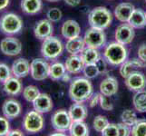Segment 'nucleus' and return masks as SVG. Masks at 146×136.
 Wrapping results in <instances>:
<instances>
[{
  "instance_id": "1",
  "label": "nucleus",
  "mask_w": 146,
  "mask_h": 136,
  "mask_svg": "<svg viewBox=\"0 0 146 136\" xmlns=\"http://www.w3.org/2000/svg\"><path fill=\"white\" fill-rule=\"evenodd\" d=\"M94 94V87L88 78L78 77L70 84L69 96L74 103H84Z\"/></svg>"
},
{
  "instance_id": "2",
  "label": "nucleus",
  "mask_w": 146,
  "mask_h": 136,
  "mask_svg": "<svg viewBox=\"0 0 146 136\" xmlns=\"http://www.w3.org/2000/svg\"><path fill=\"white\" fill-rule=\"evenodd\" d=\"M128 51L124 44L118 42L110 43L104 49V57L107 63L113 66L121 65L127 60Z\"/></svg>"
},
{
  "instance_id": "3",
  "label": "nucleus",
  "mask_w": 146,
  "mask_h": 136,
  "mask_svg": "<svg viewBox=\"0 0 146 136\" xmlns=\"http://www.w3.org/2000/svg\"><path fill=\"white\" fill-rule=\"evenodd\" d=\"M113 21V15L104 7H94L88 16V22L92 27L104 30L110 27Z\"/></svg>"
},
{
  "instance_id": "4",
  "label": "nucleus",
  "mask_w": 146,
  "mask_h": 136,
  "mask_svg": "<svg viewBox=\"0 0 146 136\" xmlns=\"http://www.w3.org/2000/svg\"><path fill=\"white\" fill-rule=\"evenodd\" d=\"M64 52V44L56 36H49L43 40L41 54L44 59L54 60L59 57Z\"/></svg>"
},
{
  "instance_id": "5",
  "label": "nucleus",
  "mask_w": 146,
  "mask_h": 136,
  "mask_svg": "<svg viewBox=\"0 0 146 136\" xmlns=\"http://www.w3.org/2000/svg\"><path fill=\"white\" fill-rule=\"evenodd\" d=\"M23 28V20L14 13H7L0 18V31L7 36L18 34Z\"/></svg>"
},
{
  "instance_id": "6",
  "label": "nucleus",
  "mask_w": 146,
  "mask_h": 136,
  "mask_svg": "<svg viewBox=\"0 0 146 136\" xmlns=\"http://www.w3.org/2000/svg\"><path fill=\"white\" fill-rule=\"evenodd\" d=\"M22 124L26 132L30 133H36L43 130L44 121L42 113L34 109V111H30L25 115Z\"/></svg>"
},
{
  "instance_id": "7",
  "label": "nucleus",
  "mask_w": 146,
  "mask_h": 136,
  "mask_svg": "<svg viewBox=\"0 0 146 136\" xmlns=\"http://www.w3.org/2000/svg\"><path fill=\"white\" fill-rule=\"evenodd\" d=\"M84 40L86 46L99 49L105 44L106 36H105L104 30L91 27L85 32Z\"/></svg>"
},
{
  "instance_id": "8",
  "label": "nucleus",
  "mask_w": 146,
  "mask_h": 136,
  "mask_svg": "<svg viewBox=\"0 0 146 136\" xmlns=\"http://www.w3.org/2000/svg\"><path fill=\"white\" fill-rule=\"evenodd\" d=\"M49 70L50 64L44 58H36L30 63V74L36 81H43L49 77Z\"/></svg>"
},
{
  "instance_id": "9",
  "label": "nucleus",
  "mask_w": 146,
  "mask_h": 136,
  "mask_svg": "<svg viewBox=\"0 0 146 136\" xmlns=\"http://www.w3.org/2000/svg\"><path fill=\"white\" fill-rule=\"evenodd\" d=\"M51 123L54 130L57 132H66L69 131L73 121L69 115L68 111L64 109H60L55 111V113L52 115Z\"/></svg>"
},
{
  "instance_id": "10",
  "label": "nucleus",
  "mask_w": 146,
  "mask_h": 136,
  "mask_svg": "<svg viewBox=\"0 0 146 136\" xmlns=\"http://www.w3.org/2000/svg\"><path fill=\"white\" fill-rule=\"evenodd\" d=\"M0 50L5 55L16 56L22 51V44L16 37L7 36L0 42Z\"/></svg>"
},
{
  "instance_id": "11",
  "label": "nucleus",
  "mask_w": 146,
  "mask_h": 136,
  "mask_svg": "<svg viewBox=\"0 0 146 136\" xmlns=\"http://www.w3.org/2000/svg\"><path fill=\"white\" fill-rule=\"evenodd\" d=\"M134 36V28L129 23H123L117 27L116 30H115L114 38L116 42L126 45L133 42Z\"/></svg>"
},
{
  "instance_id": "12",
  "label": "nucleus",
  "mask_w": 146,
  "mask_h": 136,
  "mask_svg": "<svg viewBox=\"0 0 146 136\" xmlns=\"http://www.w3.org/2000/svg\"><path fill=\"white\" fill-rule=\"evenodd\" d=\"M125 84L127 88L133 92L143 90L146 87V76L139 70L132 72L125 78Z\"/></svg>"
},
{
  "instance_id": "13",
  "label": "nucleus",
  "mask_w": 146,
  "mask_h": 136,
  "mask_svg": "<svg viewBox=\"0 0 146 136\" xmlns=\"http://www.w3.org/2000/svg\"><path fill=\"white\" fill-rule=\"evenodd\" d=\"M54 27L52 22L48 19H42L38 21L34 27L35 36L39 40H44L46 38L53 36Z\"/></svg>"
},
{
  "instance_id": "14",
  "label": "nucleus",
  "mask_w": 146,
  "mask_h": 136,
  "mask_svg": "<svg viewBox=\"0 0 146 136\" xmlns=\"http://www.w3.org/2000/svg\"><path fill=\"white\" fill-rule=\"evenodd\" d=\"M2 112L4 116L8 119H15L18 117L22 112V106L16 99H7L2 105Z\"/></svg>"
},
{
  "instance_id": "15",
  "label": "nucleus",
  "mask_w": 146,
  "mask_h": 136,
  "mask_svg": "<svg viewBox=\"0 0 146 136\" xmlns=\"http://www.w3.org/2000/svg\"><path fill=\"white\" fill-rule=\"evenodd\" d=\"M34 109L41 113H49L53 109V101L47 94L40 93L33 102Z\"/></svg>"
},
{
  "instance_id": "16",
  "label": "nucleus",
  "mask_w": 146,
  "mask_h": 136,
  "mask_svg": "<svg viewBox=\"0 0 146 136\" xmlns=\"http://www.w3.org/2000/svg\"><path fill=\"white\" fill-rule=\"evenodd\" d=\"M145 65H146L145 62L142 61L140 58H133L131 60H126V61L121 64L120 74L122 75V77L126 78L132 72L144 68Z\"/></svg>"
},
{
  "instance_id": "17",
  "label": "nucleus",
  "mask_w": 146,
  "mask_h": 136,
  "mask_svg": "<svg viewBox=\"0 0 146 136\" xmlns=\"http://www.w3.org/2000/svg\"><path fill=\"white\" fill-rule=\"evenodd\" d=\"M11 71L13 76L17 78H24L30 74V63L25 58H18L12 64Z\"/></svg>"
},
{
  "instance_id": "18",
  "label": "nucleus",
  "mask_w": 146,
  "mask_h": 136,
  "mask_svg": "<svg viewBox=\"0 0 146 136\" xmlns=\"http://www.w3.org/2000/svg\"><path fill=\"white\" fill-rule=\"evenodd\" d=\"M61 34L65 39H72L80 36L81 27L75 20L69 19L63 24L61 27Z\"/></svg>"
},
{
  "instance_id": "19",
  "label": "nucleus",
  "mask_w": 146,
  "mask_h": 136,
  "mask_svg": "<svg viewBox=\"0 0 146 136\" xmlns=\"http://www.w3.org/2000/svg\"><path fill=\"white\" fill-rule=\"evenodd\" d=\"M119 84L117 79L113 76H108L104 79L100 84V93L105 96H113L118 92Z\"/></svg>"
},
{
  "instance_id": "20",
  "label": "nucleus",
  "mask_w": 146,
  "mask_h": 136,
  "mask_svg": "<svg viewBox=\"0 0 146 136\" xmlns=\"http://www.w3.org/2000/svg\"><path fill=\"white\" fill-rule=\"evenodd\" d=\"M135 9L134 6L131 3H121L114 9V17L120 22L127 23L132 15L133 11Z\"/></svg>"
},
{
  "instance_id": "21",
  "label": "nucleus",
  "mask_w": 146,
  "mask_h": 136,
  "mask_svg": "<svg viewBox=\"0 0 146 136\" xmlns=\"http://www.w3.org/2000/svg\"><path fill=\"white\" fill-rule=\"evenodd\" d=\"M64 65H65V69H66V71L69 74H75L81 73L84 70L85 64L80 55L74 54L66 59Z\"/></svg>"
},
{
  "instance_id": "22",
  "label": "nucleus",
  "mask_w": 146,
  "mask_h": 136,
  "mask_svg": "<svg viewBox=\"0 0 146 136\" xmlns=\"http://www.w3.org/2000/svg\"><path fill=\"white\" fill-rule=\"evenodd\" d=\"M68 113L73 122L84 121L87 117V108L81 103H74L70 106Z\"/></svg>"
},
{
  "instance_id": "23",
  "label": "nucleus",
  "mask_w": 146,
  "mask_h": 136,
  "mask_svg": "<svg viewBox=\"0 0 146 136\" xmlns=\"http://www.w3.org/2000/svg\"><path fill=\"white\" fill-rule=\"evenodd\" d=\"M3 89L5 93L11 96H16L22 91V84L19 78L16 76H11L6 82L3 83Z\"/></svg>"
},
{
  "instance_id": "24",
  "label": "nucleus",
  "mask_w": 146,
  "mask_h": 136,
  "mask_svg": "<svg viewBox=\"0 0 146 136\" xmlns=\"http://www.w3.org/2000/svg\"><path fill=\"white\" fill-rule=\"evenodd\" d=\"M20 7L25 14L34 16L41 11L43 2L42 0H21Z\"/></svg>"
},
{
  "instance_id": "25",
  "label": "nucleus",
  "mask_w": 146,
  "mask_h": 136,
  "mask_svg": "<svg viewBox=\"0 0 146 136\" xmlns=\"http://www.w3.org/2000/svg\"><path fill=\"white\" fill-rule=\"evenodd\" d=\"M85 43L84 38L81 36H77L72 39H67V42L65 44V49L67 53L71 55L79 54L83 52V50L85 48Z\"/></svg>"
},
{
  "instance_id": "26",
  "label": "nucleus",
  "mask_w": 146,
  "mask_h": 136,
  "mask_svg": "<svg viewBox=\"0 0 146 136\" xmlns=\"http://www.w3.org/2000/svg\"><path fill=\"white\" fill-rule=\"evenodd\" d=\"M133 28H143L146 26V14L143 10L140 8H135L128 22Z\"/></svg>"
},
{
  "instance_id": "27",
  "label": "nucleus",
  "mask_w": 146,
  "mask_h": 136,
  "mask_svg": "<svg viewBox=\"0 0 146 136\" xmlns=\"http://www.w3.org/2000/svg\"><path fill=\"white\" fill-rule=\"evenodd\" d=\"M80 56H81L84 64H96L98 59L101 57L100 54L98 52V49L89 47V46L85 47L83 50V52L80 54Z\"/></svg>"
},
{
  "instance_id": "28",
  "label": "nucleus",
  "mask_w": 146,
  "mask_h": 136,
  "mask_svg": "<svg viewBox=\"0 0 146 136\" xmlns=\"http://www.w3.org/2000/svg\"><path fill=\"white\" fill-rule=\"evenodd\" d=\"M69 132L72 136H88L90 134L88 125L84 123V121L73 122L69 128Z\"/></svg>"
},
{
  "instance_id": "29",
  "label": "nucleus",
  "mask_w": 146,
  "mask_h": 136,
  "mask_svg": "<svg viewBox=\"0 0 146 136\" xmlns=\"http://www.w3.org/2000/svg\"><path fill=\"white\" fill-rule=\"evenodd\" d=\"M133 103L134 109L138 113H146V91L144 89L135 92Z\"/></svg>"
},
{
  "instance_id": "30",
  "label": "nucleus",
  "mask_w": 146,
  "mask_h": 136,
  "mask_svg": "<svg viewBox=\"0 0 146 136\" xmlns=\"http://www.w3.org/2000/svg\"><path fill=\"white\" fill-rule=\"evenodd\" d=\"M66 73L65 65L62 63L55 62L52 64H50V70H49V77L54 81L61 80L64 74Z\"/></svg>"
},
{
  "instance_id": "31",
  "label": "nucleus",
  "mask_w": 146,
  "mask_h": 136,
  "mask_svg": "<svg viewBox=\"0 0 146 136\" xmlns=\"http://www.w3.org/2000/svg\"><path fill=\"white\" fill-rule=\"evenodd\" d=\"M40 94L39 89L35 85H27L23 89V96L26 101L29 103H33Z\"/></svg>"
},
{
  "instance_id": "32",
  "label": "nucleus",
  "mask_w": 146,
  "mask_h": 136,
  "mask_svg": "<svg viewBox=\"0 0 146 136\" xmlns=\"http://www.w3.org/2000/svg\"><path fill=\"white\" fill-rule=\"evenodd\" d=\"M131 134L133 136H146V120H138L132 126Z\"/></svg>"
},
{
  "instance_id": "33",
  "label": "nucleus",
  "mask_w": 146,
  "mask_h": 136,
  "mask_svg": "<svg viewBox=\"0 0 146 136\" xmlns=\"http://www.w3.org/2000/svg\"><path fill=\"white\" fill-rule=\"evenodd\" d=\"M121 119H122V123L129 125L131 127L138 121L136 113H135L133 110H129V109L124 110L122 113V114H121Z\"/></svg>"
},
{
  "instance_id": "34",
  "label": "nucleus",
  "mask_w": 146,
  "mask_h": 136,
  "mask_svg": "<svg viewBox=\"0 0 146 136\" xmlns=\"http://www.w3.org/2000/svg\"><path fill=\"white\" fill-rule=\"evenodd\" d=\"M84 76L88 79H94L97 76L100 74L97 65L95 64H85L84 67Z\"/></svg>"
},
{
  "instance_id": "35",
  "label": "nucleus",
  "mask_w": 146,
  "mask_h": 136,
  "mask_svg": "<svg viewBox=\"0 0 146 136\" xmlns=\"http://www.w3.org/2000/svg\"><path fill=\"white\" fill-rule=\"evenodd\" d=\"M108 123H109V122L106 117L103 116V115H97L93 122V126L96 132L102 133V131L106 127V125Z\"/></svg>"
},
{
  "instance_id": "36",
  "label": "nucleus",
  "mask_w": 146,
  "mask_h": 136,
  "mask_svg": "<svg viewBox=\"0 0 146 136\" xmlns=\"http://www.w3.org/2000/svg\"><path fill=\"white\" fill-rule=\"evenodd\" d=\"M46 17H47V19L50 20L52 23H56V22H59L60 20L62 19L63 14H62V11L59 8L53 7V8H50L47 11Z\"/></svg>"
},
{
  "instance_id": "37",
  "label": "nucleus",
  "mask_w": 146,
  "mask_h": 136,
  "mask_svg": "<svg viewBox=\"0 0 146 136\" xmlns=\"http://www.w3.org/2000/svg\"><path fill=\"white\" fill-rule=\"evenodd\" d=\"M12 71L7 64L1 63L0 64V83H5L7 79L12 76Z\"/></svg>"
},
{
  "instance_id": "38",
  "label": "nucleus",
  "mask_w": 146,
  "mask_h": 136,
  "mask_svg": "<svg viewBox=\"0 0 146 136\" xmlns=\"http://www.w3.org/2000/svg\"><path fill=\"white\" fill-rule=\"evenodd\" d=\"M102 135L104 136H117L119 135L118 132V125L115 123H108L103 131H102Z\"/></svg>"
},
{
  "instance_id": "39",
  "label": "nucleus",
  "mask_w": 146,
  "mask_h": 136,
  "mask_svg": "<svg viewBox=\"0 0 146 136\" xmlns=\"http://www.w3.org/2000/svg\"><path fill=\"white\" fill-rule=\"evenodd\" d=\"M10 123L6 116H0V136L8 135L10 132Z\"/></svg>"
},
{
  "instance_id": "40",
  "label": "nucleus",
  "mask_w": 146,
  "mask_h": 136,
  "mask_svg": "<svg viewBox=\"0 0 146 136\" xmlns=\"http://www.w3.org/2000/svg\"><path fill=\"white\" fill-rule=\"evenodd\" d=\"M100 106L103 110L104 111H112L113 109V104L112 103V102L109 100L108 96H105V95H103L101 94V98H100Z\"/></svg>"
},
{
  "instance_id": "41",
  "label": "nucleus",
  "mask_w": 146,
  "mask_h": 136,
  "mask_svg": "<svg viewBox=\"0 0 146 136\" xmlns=\"http://www.w3.org/2000/svg\"><path fill=\"white\" fill-rule=\"evenodd\" d=\"M118 132H119V136H128L131 134V126L125 124L123 123H118Z\"/></svg>"
},
{
  "instance_id": "42",
  "label": "nucleus",
  "mask_w": 146,
  "mask_h": 136,
  "mask_svg": "<svg viewBox=\"0 0 146 136\" xmlns=\"http://www.w3.org/2000/svg\"><path fill=\"white\" fill-rule=\"evenodd\" d=\"M95 64L97 65L100 74H104L105 72L107 71V61L104 59V58L100 57Z\"/></svg>"
},
{
  "instance_id": "43",
  "label": "nucleus",
  "mask_w": 146,
  "mask_h": 136,
  "mask_svg": "<svg viewBox=\"0 0 146 136\" xmlns=\"http://www.w3.org/2000/svg\"><path fill=\"white\" fill-rule=\"evenodd\" d=\"M100 98H101V93L100 94H98V93L93 94L91 95V97L88 99L90 107L93 108L94 106H96L97 104H99V103H100Z\"/></svg>"
},
{
  "instance_id": "44",
  "label": "nucleus",
  "mask_w": 146,
  "mask_h": 136,
  "mask_svg": "<svg viewBox=\"0 0 146 136\" xmlns=\"http://www.w3.org/2000/svg\"><path fill=\"white\" fill-rule=\"evenodd\" d=\"M138 58L146 63V43H143L138 48Z\"/></svg>"
},
{
  "instance_id": "45",
  "label": "nucleus",
  "mask_w": 146,
  "mask_h": 136,
  "mask_svg": "<svg viewBox=\"0 0 146 136\" xmlns=\"http://www.w3.org/2000/svg\"><path fill=\"white\" fill-rule=\"evenodd\" d=\"M64 2L70 7H77L81 3V0H64Z\"/></svg>"
},
{
  "instance_id": "46",
  "label": "nucleus",
  "mask_w": 146,
  "mask_h": 136,
  "mask_svg": "<svg viewBox=\"0 0 146 136\" xmlns=\"http://www.w3.org/2000/svg\"><path fill=\"white\" fill-rule=\"evenodd\" d=\"M8 135L9 136H16V135L23 136L24 133L22 131H20V130H10V132L8 133Z\"/></svg>"
},
{
  "instance_id": "47",
  "label": "nucleus",
  "mask_w": 146,
  "mask_h": 136,
  "mask_svg": "<svg viewBox=\"0 0 146 136\" xmlns=\"http://www.w3.org/2000/svg\"><path fill=\"white\" fill-rule=\"evenodd\" d=\"M10 0H0V11L6 9L9 5Z\"/></svg>"
},
{
  "instance_id": "48",
  "label": "nucleus",
  "mask_w": 146,
  "mask_h": 136,
  "mask_svg": "<svg viewBox=\"0 0 146 136\" xmlns=\"http://www.w3.org/2000/svg\"><path fill=\"white\" fill-rule=\"evenodd\" d=\"M61 80H63L64 82H69L70 80H71V77H70V74H69V73L66 71V73H65L64 74V76L62 77V79Z\"/></svg>"
},
{
  "instance_id": "49",
  "label": "nucleus",
  "mask_w": 146,
  "mask_h": 136,
  "mask_svg": "<svg viewBox=\"0 0 146 136\" xmlns=\"http://www.w3.org/2000/svg\"><path fill=\"white\" fill-rule=\"evenodd\" d=\"M51 135H53V136H54V135H56V136H58V135H62V136H64V135H65V134L63 133V132H58V133H52Z\"/></svg>"
},
{
  "instance_id": "50",
  "label": "nucleus",
  "mask_w": 146,
  "mask_h": 136,
  "mask_svg": "<svg viewBox=\"0 0 146 136\" xmlns=\"http://www.w3.org/2000/svg\"><path fill=\"white\" fill-rule=\"evenodd\" d=\"M46 1H48V2H57V1H59V0H46Z\"/></svg>"
},
{
  "instance_id": "51",
  "label": "nucleus",
  "mask_w": 146,
  "mask_h": 136,
  "mask_svg": "<svg viewBox=\"0 0 146 136\" xmlns=\"http://www.w3.org/2000/svg\"><path fill=\"white\" fill-rule=\"evenodd\" d=\"M145 2H146V0H145Z\"/></svg>"
},
{
  "instance_id": "52",
  "label": "nucleus",
  "mask_w": 146,
  "mask_h": 136,
  "mask_svg": "<svg viewBox=\"0 0 146 136\" xmlns=\"http://www.w3.org/2000/svg\"><path fill=\"white\" fill-rule=\"evenodd\" d=\"M145 14H146V13H145Z\"/></svg>"
}]
</instances>
